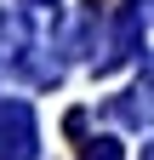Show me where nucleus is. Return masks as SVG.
Listing matches in <instances>:
<instances>
[{"label":"nucleus","mask_w":154,"mask_h":160,"mask_svg":"<svg viewBox=\"0 0 154 160\" xmlns=\"http://www.w3.org/2000/svg\"><path fill=\"white\" fill-rule=\"evenodd\" d=\"M34 109L29 103H0V160H34Z\"/></svg>","instance_id":"obj_1"},{"label":"nucleus","mask_w":154,"mask_h":160,"mask_svg":"<svg viewBox=\"0 0 154 160\" xmlns=\"http://www.w3.org/2000/svg\"><path fill=\"white\" fill-rule=\"evenodd\" d=\"M91 160H120V149H114L108 137H103V143H91Z\"/></svg>","instance_id":"obj_2"},{"label":"nucleus","mask_w":154,"mask_h":160,"mask_svg":"<svg viewBox=\"0 0 154 160\" xmlns=\"http://www.w3.org/2000/svg\"><path fill=\"white\" fill-rule=\"evenodd\" d=\"M143 160H154V143H143Z\"/></svg>","instance_id":"obj_3"}]
</instances>
